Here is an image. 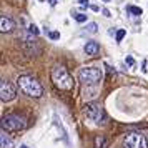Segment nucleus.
I'll use <instances>...</instances> for the list:
<instances>
[{
  "instance_id": "f257e3e1",
  "label": "nucleus",
  "mask_w": 148,
  "mask_h": 148,
  "mask_svg": "<svg viewBox=\"0 0 148 148\" xmlns=\"http://www.w3.org/2000/svg\"><path fill=\"white\" fill-rule=\"evenodd\" d=\"M52 82H53V85L58 90H63V92H70V90H73V77L68 73V70L63 65H55L52 68Z\"/></svg>"
},
{
  "instance_id": "f03ea898",
  "label": "nucleus",
  "mask_w": 148,
  "mask_h": 148,
  "mask_svg": "<svg viewBox=\"0 0 148 148\" xmlns=\"http://www.w3.org/2000/svg\"><path fill=\"white\" fill-rule=\"evenodd\" d=\"M17 85L20 87V90L23 93L32 97V98H40L42 95H43L42 83L35 77H32V75H20L18 80H17Z\"/></svg>"
},
{
  "instance_id": "7ed1b4c3",
  "label": "nucleus",
  "mask_w": 148,
  "mask_h": 148,
  "mask_svg": "<svg viewBox=\"0 0 148 148\" xmlns=\"http://www.w3.org/2000/svg\"><path fill=\"white\" fill-rule=\"evenodd\" d=\"M2 130L5 132H20L27 127L25 123V118L20 116V115H14V113H8L2 116Z\"/></svg>"
},
{
  "instance_id": "20e7f679",
  "label": "nucleus",
  "mask_w": 148,
  "mask_h": 148,
  "mask_svg": "<svg viewBox=\"0 0 148 148\" xmlns=\"http://www.w3.org/2000/svg\"><path fill=\"white\" fill-rule=\"evenodd\" d=\"M78 78L83 85H97L103 78V72H101V68L97 67H85L80 70Z\"/></svg>"
},
{
  "instance_id": "39448f33",
  "label": "nucleus",
  "mask_w": 148,
  "mask_h": 148,
  "mask_svg": "<svg viewBox=\"0 0 148 148\" xmlns=\"http://www.w3.org/2000/svg\"><path fill=\"white\" fill-rule=\"evenodd\" d=\"M83 113L87 115L88 120H92L93 123H103L107 120V115H105V110L100 103L97 101H90L83 107Z\"/></svg>"
},
{
  "instance_id": "423d86ee",
  "label": "nucleus",
  "mask_w": 148,
  "mask_h": 148,
  "mask_svg": "<svg viewBox=\"0 0 148 148\" xmlns=\"http://www.w3.org/2000/svg\"><path fill=\"white\" fill-rule=\"evenodd\" d=\"M123 148H148L147 136L140 132H130L123 138Z\"/></svg>"
},
{
  "instance_id": "0eeeda50",
  "label": "nucleus",
  "mask_w": 148,
  "mask_h": 148,
  "mask_svg": "<svg viewBox=\"0 0 148 148\" xmlns=\"http://www.w3.org/2000/svg\"><path fill=\"white\" fill-rule=\"evenodd\" d=\"M15 97H17L15 87L8 80L3 78V80L0 82V98H2V101H12Z\"/></svg>"
},
{
  "instance_id": "6e6552de",
  "label": "nucleus",
  "mask_w": 148,
  "mask_h": 148,
  "mask_svg": "<svg viewBox=\"0 0 148 148\" xmlns=\"http://www.w3.org/2000/svg\"><path fill=\"white\" fill-rule=\"evenodd\" d=\"M14 28H15V23H14L12 18H8L5 15L0 18V32H2V34H10Z\"/></svg>"
},
{
  "instance_id": "1a4fd4ad",
  "label": "nucleus",
  "mask_w": 148,
  "mask_h": 148,
  "mask_svg": "<svg viewBox=\"0 0 148 148\" xmlns=\"http://www.w3.org/2000/svg\"><path fill=\"white\" fill-rule=\"evenodd\" d=\"M85 53L90 55V57H97L100 53V45L97 42H87L85 43Z\"/></svg>"
},
{
  "instance_id": "9d476101",
  "label": "nucleus",
  "mask_w": 148,
  "mask_h": 148,
  "mask_svg": "<svg viewBox=\"0 0 148 148\" xmlns=\"http://www.w3.org/2000/svg\"><path fill=\"white\" fill-rule=\"evenodd\" d=\"M0 143H2V148H14V141L7 136L5 130H2V133H0Z\"/></svg>"
},
{
  "instance_id": "9b49d317",
  "label": "nucleus",
  "mask_w": 148,
  "mask_h": 148,
  "mask_svg": "<svg viewBox=\"0 0 148 148\" xmlns=\"http://www.w3.org/2000/svg\"><path fill=\"white\" fill-rule=\"evenodd\" d=\"M93 143H95V148H107V138L103 135H97Z\"/></svg>"
},
{
  "instance_id": "f8f14e48",
  "label": "nucleus",
  "mask_w": 148,
  "mask_h": 148,
  "mask_svg": "<svg viewBox=\"0 0 148 148\" xmlns=\"http://www.w3.org/2000/svg\"><path fill=\"white\" fill-rule=\"evenodd\" d=\"M127 10L130 14H135V15H141V8L140 7H133V5H128Z\"/></svg>"
},
{
  "instance_id": "ddd939ff",
  "label": "nucleus",
  "mask_w": 148,
  "mask_h": 148,
  "mask_svg": "<svg viewBox=\"0 0 148 148\" xmlns=\"http://www.w3.org/2000/svg\"><path fill=\"white\" fill-rule=\"evenodd\" d=\"M75 20L78 22V23H83V22H87V15L85 14H75Z\"/></svg>"
},
{
  "instance_id": "4468645a",
  "label": "nucleus",
  "mask_w": 148,
  "mask_h": 148,
  "mask_svg": "<svg viewBox=\"0 0 148 148\" xmlns=\"http://www.w3.org/2000/svg\"><path fill=\"white\" fill-rule=\"evenodd\" d=\"M97 28H98L97 23H88V25H87V30L90 32V34H95V32H97Z\"/></svg>"
},
{
  "instance_id": "2eb2a0df",
  "label": "nucleus",
  "mask_w": 148,
  "mask_h": 148,
  "mask_svg": "<svg viewBox=\"0 0 148 148\" xmlns=\"http://www.w3.org/2000/svg\"><path fill=\"white\" fill-rule=\"evenodd\" d=\"M125 34H127L125 30H118V32H116V42H121V40H123Z\"/></svg>"
},
{
  "instance_id": "dca6fc26",
  "label": "nucleus",
  "mask_w": 148,
  "mask_h": 148,
  "mask_svg": "<svg viewBox=\"0 0 148 148\" xmlns=\"http://www.w3.org/2000/svg\"><path fill=\"white\" fill-rule=\"evenodd\" d=\"M28 30H30V34H32V35H38V34H40V32H38V28L35 27V25H30Z\"/></svg>"
},
{
  "instance_id": "f3484780",
  "label": "nucleus",
  "mask_w": 148,
  "mask_h": 148,
  "mask_svg": "<svg viewBox=\"0 0 148 148\" xmlns=\"http://www.w3.org/2000/svg\"><path fill=\"white\" fill-rule=\"evenodd\" d=\"M48 37H50L52 40H57V38H60V34H58V32H50Z\"/></svg>"
},
{
  "instance_id": "a211bd4d",
  "label": "nucleus",
  "mask_w": 148,
  "mask_h": 148,
  "mask_svg": "<svg viewBox=\"0 0 148 148\" xmlns=\"http://www.w3.org/2000/svg\"><path fill=\"white\" fill-rule=\"evenodd\" d=\"M127 63L130 65V67H132V65H135V62H133V58H132V57H127Z\"/></svg>"
},
{
  "instance_id": "6ab92c4d",
  "label": "nucleus",
  "mask_w": 148,
  "mask_h": 148,
  "mask_svg": "<svg viewBox=\"0 0 148 148\" xmlns=\"http://www.w3.org/2000/svg\"><path fill=\"white\" fill-rule=\"evenodd\" d=\"M101 12H103V15H105V17H110V12H108L107 8H103V10H101Z\"/></svg>"
},
{
  "instance_id": "aec40b11",
  "label": "nucleus",
  "mask_w": 148,
  "mask_h": 148,
  "mask_svg": "<svg viewBox=\"0 0 148 148\" xmlns=\"http://www.w3.org/2000/svg\"><path fill=\"white\" fill-rule=\"evenodd\" d=\"M20 148H28V147H27V145H22V147H20Z\"/></svg>"
},
{
  "instance_id": "412c9836",
  "label": "nucleus",
  "mask_w": 148,
  "mask_h": 148,
  "mask_svg": "<svg viewBox=\"0 0 148 148\" xmlns=\"http://www.w3.org/2000/svg\"><path fill=\"white\" fill-rule=\"evenodd\" d=\"M103 2H108V0H103Z\"/></svg>"
}]
</instances>
